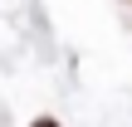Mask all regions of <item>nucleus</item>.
Listing matches in <instances>:
<instances>
[{"mask_svg":"<svg viewBox=\"0 0 132 127\" xmlns=\"http://www.w3.org/2000/svg\"><path fill=\"white\" fill-rule=\"evenodd\" d=\"M29 127H64L59 117H29Z\"/></svg>","mask_w":132,"mask_h":127,"instance_id":"nucleus-1","label":"nucleus"}]
</instances>
